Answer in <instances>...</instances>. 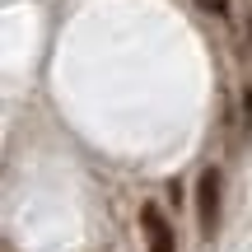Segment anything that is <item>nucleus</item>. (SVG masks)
<instances>
[{
  "instance_id": "obj_5",
  "label": "nucleus",
  "mask_w": 252,
  "mask_h": 252,
  "mask_svg": "<svg viewBox=\"0 0 252 252\" xmlns=\"http://www.w3.org/2000/svg\"><path fill=\"white\" fill-rule=\"evenodd\" d=\"M248 42H252V14H248Z\"/></svg>"
},
{
  "instance_id": "obj_3",
  "label": "nucleus",
  "mask_w": 252,
  "mask_h": 252,
  "mask_svg": "<svg viewBox=\"0 0 252 252\" xmlns=\"http://www.w3.org/2000/svg\"><path fill=\"white\" fill-rule=\"evenodd\" d=\"M206 14H215V19H229V0H196Z\"/></svg>"
},
{
  "instance_id": "obj_2",
  "label": "nucleus",
  "mask_w": 252,
  "mask_h": 252,
  "mask_svg": "<svg viewBox=\"0 0 252 252\" xmlns=\"http://www.w3.org/2000/svg\"><path fill=\"white\" fill-rule=\"evenodd\" d=\"M140 229H145V252H178L173 224L163 220L159 206H145V210H140Z\"/></svg>"
},
{
  "instance_id": "obj_1",
  "label": "nucleus",
  "mask_w": 252,
  "mask_h": 252,
  "mask_svg": "<svg viewBox=\"0 0 252 252\" xmlns=\"http://www.w3.org/2000/svg\"><path fill=\"white\" fill-rule=\"evenodd\" d=\"M196 224H201V238L220 229V168H206L196 182Z\"/></svg>"
},
{
  "instance_id": "obj_4",
  "label": "nucleus",
  "mask_w": 252,
  "mask_h": 252,
  "mask_svg": "<svg viewBox=\"0 0 252 252\" xmlns=\"http://www.w3.org/2000/svg\"><path fill=\"white\" fill-rule=\"evenodd\" d=\"M243 122H248V131H252V89H243Z\"/></svg>"
}]
</instances>
